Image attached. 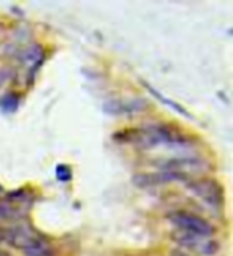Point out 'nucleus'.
I'll list each match as a JSON object with an SVG mask.
<instances>
[{
	"instance_id": "f257e3e1",
	"label": "nucleus",
	"mask_w": 233,
	"mask_h": 256,
	"mask_svg": "<svg viewBox=\"0 0 233 256\" xmlns=\"http://www.w3.org/2000/svg\"><path fill=\"white\" fill-rule=\"evenodd\" d=\"M133 142H141L142 146H157V144H184V134L171 125H154L144 130H134Z\"/></svg>"
},
{
	"instance_id": "f03ea898",
	"label": "nucleus",
	"mask_w": 233,
	"mask_h": 256,
	"mask_svg": "<svg viewBox=\"0 0 233 256\" xmlns=\"http://www.w3.org/2000/svg\"><path fill=\"white\" fill-rule=\"evenodd\" d=\"M170 221L178 229L194 237H211L214 234V226L210 221L190 212H174L170 214Z\"/></svg>"
},
{
	"instance_id": "7ed1b4c3",
	"label": "nucleus",
	"mask_w": 233,
	"mask_h": 256,
	"mask_svg": "<svg viewBox=\"0 0 233 256\" xmlns=\"http://www.w3.org/2000/svg\"><path fill=\"white\" fill-rule=\"evenodd\" d=\"M187 186L195 196H198L211 208H221L224 205V190L218 181H214L211 178L194 180L187 182Z\"/></svg>"
},
{
	"instance_id": "20e7f679",
	"label": "nucleus",
	"mask_w": 233,
	"mask_h": 256,
	"mask_svg": "<svg viewBox=\"0 0 233 256\" xmlns=\"http://www.w3.org/2000/svg\"><path fill=\"white\" fill-rule=\"evenodd\" d=\"M149 86V85H147ZM149 92L152 93V94H154L155 96V98H158V100H162L165 104H168V106H171L173 109H176V110H179L181 112V114H184V116H187V117H190L189 114H187V110L186 109H182L181 106H178V104H176V102H173L171 100H168V98H165V96L162 94V93H158V92H155L154 90V88H152V86H149Z\"/></svg>"
},
{
	"instance_id": "39448f33",
	"label": "nucleus",
	"mask_w": 233,
	"mask_h": 256,
	"mask_svg": "<svg viewBox=\"0 0 233 256\" xmlns=\"http://www.w3.org/2000/svg\"><path fill=\"white\" fill-rule=\"evenodd\" d=\"M18 108V96L10 93L6 94L5 98H2V109L3 110H14Z\"/></svg>"
},
{
	"instance_id": "423d86ee",
	"label": "nucleus",
	"mask_w": 233,
	"mask_h": 256,
	"mask_svg": "<svg viewBox=\"0 0 233 256\" xmlns=\"http://www.w3.org/2000/svg\"><path fill=\"white\" fill-rule=\"evenodd\" d=\"M56 176H58V180L59 181H69L70 180V170H69V166L67 165H59L58 168H56Z\"/></svg>"
},
{
	"instance_id": "0eeeda50",
	"label": "nucleus",
	"mask_w": 233,
	"mask_h": 256,
	"mask_svg": "<svg viewBox=\"0 0 233 256\" xmlns=\"http://www.w3.org/2000/svg\"><path fill=\"white\" fill-rule=\"evenodd\" d=\"M171 256H192V254H189V253H186V252H182V250H174Z\"/></svg>"
},
{
	"instance_id": "6e6552de",
	"label": "nucleus",
	"mask_w": 233,
	"mask_h": 256,
	"mask_svg": "<svg viewBox=\"0 0 233 256\" xmlns=\"http://www.w3.org/2000/svg\"><path fill=\"white\" fill-rule=\"evenodd\" d=\"M3 80H5V72H3V70H0V84H2Z\"/></svg>"
},
{
	"instance_id": "1a4fd4ad",
	"label": "nucleus",
	"mask_w": 233,
	"mask_h": 256,
	"mask_svg": "<svg viewBox=\"0 0 233 256\" xmlns=\"http://www.w3.org/2000/svg\"><path fill=\"white\" fill-rule=\"evenodd\" d=\"M0 256H10V254L5 253V252H0Z\"/></svg>"
}]
</instances>
